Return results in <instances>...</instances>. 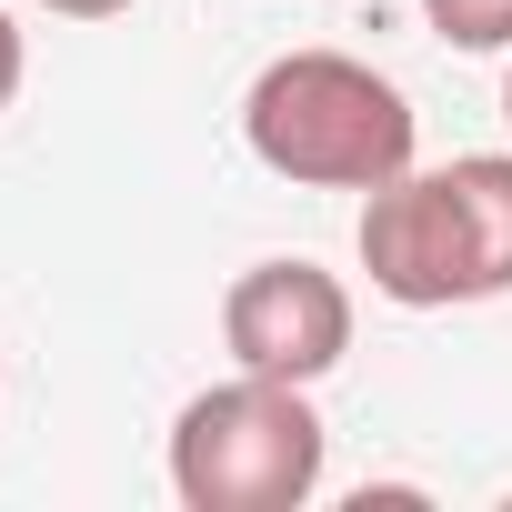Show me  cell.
I'll return each instance as SVG.
<instances>
[{"instance_id": "obj_1", "label": "cell", "mask_w": 512, "mask_h": 512, "mask_svg": "<svg viewBox=\"0 0 512 512\" xmlns=\"http://www.w3.org/2000/svg\"><path fill=\"white\" fill-rule=\"evenodd\" d=\"M362 272L402 312L502 302L512 292V151H462L362 191Z\"/></svg>"}, {"instance_id": "obj_2", "label": "cell", "mask_w": 512, "mask_h": 512, "mask_svg": "<svg viewBox=\"0 0 512 512\" xmlns=\"http://www.w3.org/2000/svg\"><path fill=\"white\" fill-rule=\"evenodd\" d=\"M241 141L262 171L302 181V191H382L412 171V101L352 61V51H282L262 61V81L241 91Z\"/></svg>"}, {"instance_id": "obj_3", "label": "cell", "mask_w": 512, "mask_h": 512, "mask_svg": "<svg viewBox=\"0 0 512 512\" xmlns=\"http://www.w3.org/2000/svg\"><path fill=\"white\" fill-rule=\"evenodd\" d=\"M332 432L312 412V382L231 372L181 402L171 422V492L191 512H302L322 492Z\"/></svg>"}, {"instance_id": "obj_4", "label": "cell", "mask_w": 512, "mask_h": 512, "mask_svg": "<svg viewBox=\"0 0 512 512\" xmlns=\"http://www.w3.org/2000/svg\"><path fill=\"white\" fill-rule=\"evenodd\" d=\"M221 352L272 382H322L352 352V292L322 262H251L221 292Z\"/></svg>"}, {"instance_id": "obj_5", "label": "cell", "mask_w": 512, "mask_h": 512, "mask_svg": "<svg viewBox=\"0 0 512 512\" xmlns=\"http://www.w3.org/2000/svg\"><path fill=\"white\" fill-rule=\"evenodd\" d=\"M422 21L452 51H512V0H422Z\"/></svg>"}, {"instance_id": "obj_6", "label": "cell", "mask_w": 512, "mask_h": 512, "mask_svg": "<svg viewBox=\"0 0 512 512\" xmlns=\"http://www.w3.org/2000/svg\"><path fill=\"white\" fill-rule=\"evenodd\" d=\"M21 71H31V51H21V21H11V11H0V111H11V101H21Z\"/></svg>"}, {"instance_id": "obj_7", "label": "cell", "mask_w": 512, "mask_h": 512, "mask_svg": "<svg viewBox=\"0 0 512 512\" xmlns=\"http://www.w3.org/2000/svg\"><path fill=\"white\" fill-rule=\"evenodd\" d=\"M41 11H51V21H121L131 0H41Z\"/></svg>"}, {"instance_id": "obj_8", "label": "cell", "mask_w": 512, "mask_h": 512, "mask_svg": "<svg viewBox=\"0 0 512 512\" xmlns=\"http://www.w3.org/2000/svg\"><path fill=\"white\" fill-rule=\"evenodd\" d=\"M502 121H512V71H502Z\"/></svg>"}]
</instances>
